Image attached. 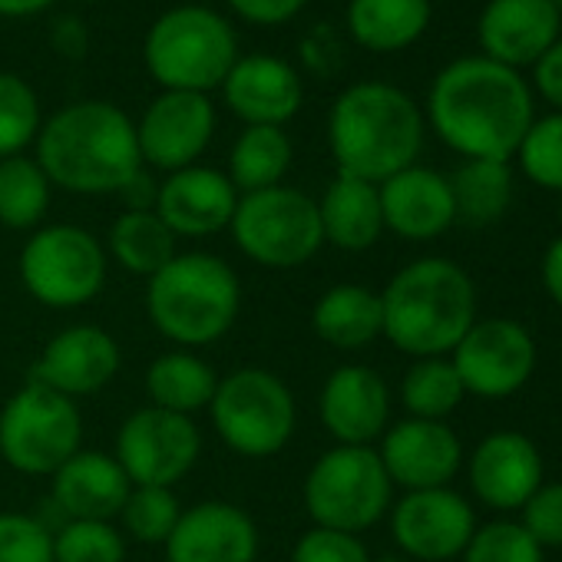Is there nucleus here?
<instances>
[{
    "mask_svg": "<svg viewBox=\"0 0 562 562\" xmlns=\"http://www.w3.org/2000/svg\"><path fill=\"white\" fill-rule=\"evenodd\" d=\"M532 120L529 83L483 54L447 64L427 93V123L463 159L509 162Z\"/></svg>",
    "mask_w": 562,
    "mask_h": 562,
    "instance_id": "1",
    "label": "nucleus"
},
{
    "mask_svg": "<svg viewBox=\"0 0 562 562\" xmlns=\"http://www.w3.org/2000/svg\"><path fill=\"white\" fill-rule=\"evenodd\" d=\"M34 146L47 179L74 195L120 192L143 169L136 123L106 100L57 110L44 120Z\"/></svg>",
    "mask_w": 562,
    "mask_h": 562,
    "instance_id": "2",
    "label": "nucleus"
},
{
    "mask_svg": "<svg viewBox=\"0 0 562 562\" xmlns=\"http://www.w3.org/2000/svg\"><path fill=\"white\" fill-rule=\"evenodd\" d=\"M384 338L407 358H450L476 315V285L443 255L407 261L381 289Z\"/></svg>",
    "mask_w": 562,
    "mask_h": 562,
    "instance_id": "3",
    "label": "nucleus"
},
{
    "mask_svg": "<svg viewBox=\"0 0 562 562\" xmlns=\"http://www.w3.org/2000/svg\"><path fill=\"white\" fill-rule=\"evenodd\" d=\"M424 113L394 83L364 80L348 87L328 116V146L341 176L381 186L414 166L424 149Z\"/></svg>",
    "mask_w": 562,
    "mask_h": 562,
    "instance_id": "4",
    "label": "nucleus"
},
{
    "mask_svg": "<svg viewBox=\"0 0 562 562\" xmlns=\"http://www.w3.org/2000/svg\"><path fill=\"white\" fill-rule=\"evenodd\" d=\"M241 315V281L212 251H179L146 281L149 325L182 351L222 341Z\"/></svg>",
    "mask_w": 562,
    "mask_h": 562,
    "instance_id": "5",
    "label": "nucleus"
},
{
    "mask_svg": "<svg viewBox=\"0 0 562 562\" xmlns=\"http://www.w3.org/2000/svg\"><path fill=\"white\" fill-rule=\"evenodd\" d=\"M143 60L162 90L212 93L238 60L232 24L202 4H182L159 14L146 34Z\"/></svg>",
    "mask_w": 562,
    "mask_h": 562,
    "instance_id": "6",
    "label": "nucleus"
},
{
    "mask_svg": "<svg viewBox=\"0 0 562 562\" xmlns=\"http://www.w3.org/2000/svg\"><path fill=\"white\" fill-rule=\"evenodd\" d=\"M209 417L218 440L245 460L281 453L299 430L295 394L268 368H238L218 378Z\"/></svg>",
    "mask_w": 562,
    "mask_h": 562,
    "instance_id": "7",
    "label": "nucleus"
},
{
    "mask_svg": "<svg viewBox=\"0 0 562 562\" xmlns=\"http://www.w3.org/2000/svg\"><path fill=\"white\" fill-rule=\"evenodd\" d=\"M106 271L110 255L103 241L74 222L34 228L18 255L24 292L50 312H77L97 302Z\"/></svg>",
    "mask_w": 562,
    "mask_h": 562,
    "instance_id": "8",
    "label": "nucleus"
},
{
    "mask_svg": "<svg viewBox=\"0 0 562 562\" xmlns=\"http://www.w3.org/2000/svg\"><path fill=\"white\" fill-rule=\"evenodd\" d=\"M302 499L315 526L361 536L391 513L394 483L374 447L335 443L308 467Z\"/></svg>",
    "mask_w": 562,
    "mask_h": 562,
    "instance_id": "9",
    "label": "nucleus"
},
{
    "mask_svg": "<svg viewBox=\"0 0 562 562\" xmlns=\"http://www.w3.org/2000/svg\"><path fill=\"white\" fill-rule=\"evenodd\" d=\"M228 232L248 261L271 271L302 268L325 245L318 199L292 186H271L238 195Z\"/></svg>",
    "mask_w": 562,
    "mask_h": 562,
    "instance_id": "10",
    "label": "nucleus"
},
{
    "mask_svg": "<svg viewBox=\"0 0 562 562\" xmlns=\"http://www.w3.org/2000/svg\"><path fill=\"white\" fill-rule=\"evenodd\" d=\"M77 450H83L80 404L24 384L0 407V460L24 476H54Z\"/></svg>",
    "mask_w": 562,
    "mask_h": 562,
    "instance_id": "11",
    "label": "nucleus"
},
{
    "mask_svg": "<svg viewBox=\"0 0 562 562\" xmlns=\"http://www.w3.org/2000/svg\"><path fill=\"white\" fill-rule=\"evenodd\" d=\"M113 457L133 486H176L202 457V430L192 417L159 411L153 404L133 411L120 430Z\"/></svg>",
    "mask_w": 562,
    "mask_h": 562,
    "instance_id": "12",
    "label": "nucleus"
},
{
    "mask_svg": "<svg viewBox=\"0 0 562 562\" xmlns=\"http://www.w3.org/2000/svg\"><path fill=\"white\" fill-rule=\"evenodd\" d=\"M536 341L513 318H476L460 345L450 351V364L467 391L480 401H506L519 394L536 374Z\"/></svg>",
    "mask_w": 562,
    "mask_h": 562,
    "instance_id": "13",
    "label": "nucleus"
},
{
    "mask_svg": "<svg viewBox=\"0 0 562 562\" xmlns=\"http://www.w3.org/2000/svg\"><path fill=\"white\" fill-rule=\"evenodd\" d=\"M391 536L411 562H453L476 532L473 503L453 486L414 490L391 506Z\"/></svg>",
    "mask_w": 562,
    "mask_h": 562,
    "instance_id": "14",
    "label": "nucleus"
},
{
    "mask_svg": "<svg viewBox=\"0 0 562 562\" xmlns=\"http://www.w3.org/2000/svg\"><path fill=\"white\" fill-rule=\"evenodd\" d=\"M215 136V106L205 93L162 90L136 123L143 166L179 172L199 162Z\"/></svg>",
    "mask_w": 562,
    "mask_h": 562,
    "instance_id": "15",
    "label": "nucleus"
},
{
    "mask_svg": "<svg viewBox=\"0 0 562 562\" xmlns=\"http://www.w3.org/2000/svg\"><path fill=\"white\" fill-rule=\"evenodd\" d=\"M123 368L120 341L100 325H70L57 331L27 371L31 384L50 387L70 401L100 394Z\"/></svg>",
    "mask_w": 562,
    "mask_h": 562,
    "instance_id": "16",
    "label": "nucleus"
},
{
    "mask_svg": "<svg viewBox=\"0 0 562 562\" xmlns=\"http://www.w3.org/2000/svg\"><path fill=\"white\" fill-rule=\"evenodd\" d=\"M378 457L394 486L404 493L450 486L463 470V443L447 420L404 417L384 430L378 440Z\"/></svg>",
    "mask_w": 562,
    "mask_h": 562,
    "instance_id": "17",
    "label": "nucleus"
},
{
    "mask_svg": "<svg viewBox=\"0 0 562 562\" xmlns=\"http://www.w3.org/2000/svg\"><path fill=\"white\" fill-rule=\"evenodd\" d=\"M470 493L493 513H519L546 480V463L532 437L519 430L486 434L463 460Z\"/></svg>",
    "mask_w": 562,
    "mask_h": 562,
    "instance_id": "18",
    "label": "nucleus"
},
{
    "mask_svg": "<svg viewBox=\"0 0 562 562\" xmlns=\"http://www.w3.org/2000/svg\"><path fill=\"white\" fill-rule=\"evenodd\" d=\"M318 417L341 447H374L391 427V387L371 364L335 368L318 394Z\"/></svg>",
    "mask_w": 562,
    "mask_h": 562,
    "instance_id": "19",
    "label": "nucleus"
},
{
    "mask_svg": "<svg viewBox=\"0 0 562 562\" xmlns=\"http://www.w3.org/2000/svg\"><path fill=\"white\" fill-rule=\"evenodd\" d=\"M162 549L166 562H255L258 526L228 499H202L182 509Z\"/></svg>",
    "mask_w": 562,
    "mask_h": 562,
    "instance_id": "20",
    "label": "nucleus"
},
{
    "mask_svg": "<svg viewBox=\"0 0 562 562\" xmlns=\"http://www.w3.org/2000/svg\"><path fill=\"white\" fill-rule=\"evenodd\" d=\"M238 189L212 166H189L169 172L156 189V215L176 238H209L232 225Z\"/></svg>",
    "mask_w": 562,
    "mask_h": 562,
    "instance_id": "21",
    "label": "nucleus"
},
{
    "mask_svg": "<svg viewBox=\"0 0 562 562\" xmlns=\"http://www.w3.org/2000/svg\"><path fill=\"white\" fill-rule=\"evenodd\" d=\"M562 14L549 0H486L476 41L486 60L509 70L532 67L559 41Z\"/></svg>",
    "mask_w": 562,
    "mask_h": 562,
    "instance_id": "22",
    "label": "nucleus"
},
{
    "mask_svg": "<svg viewBox=\"0 0 562 562\" xmlns=\"http://www.w3.org/2000/svg\"><path fill=\"white\" fill-rule=\"evenodd\" d=\"M228 110L245 126H285L305 100L299 70L271 54L238 57L222 83Z\"/></svg>",
    "mask_w": 562,
    "mask_h": 562,
    "instance_id": "23",
    "label": "nucleus"
},
{
    "mask_svg": "<svg viewBox=\"0 0 562 562\" xmlns=\"http://www.w3.org/2000/svg\"><path fill=\"white\" fill-rule=\"evenodd\" d=\"M384 232L407 241H434L457 222L450 179L427 166H407L378 186Z\"/></svg>",
    "mask_w": 562,
    "mask_h": 562,
    "instance_id": "24",
    "label": "nucleus"
},
{
    "mask_svg": "<svg viewBox=\"0 0 562 562\" xmlns=\"http://www.w3.org/2000/svg\"><path fill=\"white\" fill-rule=\"evenodd\" d=\"M133 483L120 460L106 450H77L54 476L50 493L64 519L113 522L130 496Z\"/></svg>",
    "mask_w": 562,
    "mask_h": 562,
    "instance_id": "25",
    "label": "nucleus"
},
{
    "mask_svg": "<svg viewBox=\"0 0 562 562\" xmlns=\"http://www.w3.org/2000/svg\"><path fill=\"white\" fill-rule=\"evenodd\" d=\"M318 218L325 245H335L338 251L361 255L374 248L384 235V215H381V192L374 182L355 179V176H335L325 195L318 199Z\"/></svg>",
    "mask_w": 562,
    "mask_h": 562,
    "instance_id": "26",
    "label": "nucleus"
},
{
    "mask_svg": "<svg viewBox=\"0 0 562 562\" xmlns=\"http://www.w3.org/2000/svg\"><path fill=\"white\" fill-rule=\"evenodd\" d=\"M312 331L341 355L371 348L378 338H384L381 292L358 285V281L331 285L312 308Z\"/></svg>",
    "mask_w": 562,
    "mask_h": 562,
    "instance_id": "27",
    "label": "nucleus"
},
{
    "mask_svg": "<svg viewBox=\"0 0 562 562\" xmlns=\"http://www.w3.org/2000/svg\"><path fill=\"white\" fill-rule=\"evenodd\" d=\"M143 384H146V397L153 407L192 417L199 411H209L215 387H218V374L202 355L176 348V351L153 358Z\"/></svg>",
    "mask_w": 562,
    "mask_h": 562,
    "instance_id": "28",
    "label": "nucleus"
},
{
    "mask_svg": "<svg viewBox=\"0 0 562 562\" xmlns=\"http://www.w3.org/2000/svg\"><path fill=\"white\" fill-rule=\"evenodd\" d=\"M430 24V0H351L348 31L374 54L407 50Z\"/></svg>",
    "mask_w": 562,
    "mask_h": 562,
    "instance_id": "29",
    "label": "nucleus"
},
{
    "mask_svg": "<svg viewBox=\"0 0 562 562\" xmlns=\"http://www.w3.org/2000/svg\"><path fill=\"white\" fill-rule=\"evenodd\" d=\"M176 241L179 238L156 215V209H123L113 218L103 248L126 274L149 281L159 268H166L179 255Z\"/></svg>",
    "mask_w": 562,
    "mask_h": 562,
    "instance_id": "30",
    "label": "nucleus"
},
{
    "mask_svg": "<svg viewBox=\"0 0 562 562\" xmlns=\"http://www.w3.org/2000/svg\"><path fill=\"white\" fill-rule=\"evenodd\" d=\"M292 159H295V146L285 126H245L228 149L225 176L232 179L238 195H248L271 186H285Z\"/></svg>",
    "mask_w": 562,
    "mask_h": 562,
    "instance_id": "31",
    "label": "nucleus"
},
{
    "mask_svg": "<svg viewBox=\"0 0 562 562\" xmlns=\"http://www.w3.org/2000/svg\"><path fill=\"white\" fill-rule=\"evenodd\" d=\"M457 222L473 228L496 225L513 205V166L499 159H463L450 176Z\"/></svg>",
    "mask_w": 562,
    "mask_h": 562,
    "instance_id": "32",
    "label": "nucleus"
},
{
    "mask_svg": "<svg viewBox=\"0 0 562 562\" xmlns=\"http://www.w3.org/2000/svg\"><path fill=\"white\" fill-rule=\"evenodd\" d=\"M54 182L34 156L0 159V225L11 232H34L50 212Z\"/></svg>",
    "mask_w": 562,
    "mask_h": 562,
    "instance_id": "33",
    "label": "nucleus"
},
{
    "mask_svg": "<svg viewBox=\"0 0 562 562\" xmlns=\"http://www.w3.org/2000/svg\"><path fill=\"white\" fill-rule=\"evenodd\" d=\"M463 401H467V391L450 358H417L401 378V404L407 417L447 420Z\"/></svg>",
    "mask_w": 562,
    "mask_h": 562,
    "instance_id": "34",
    "label": "nucleus"
},
{
    "mask_svg": "<svg viewBox=\"0 0 562 562\" xmlns=\"http://www.w3.org/2000/svg\"><path fill=\"white\" fill-rule=\"evenodd\" d=\"M182 516V503L169 486H133L120 509V532L143 546H166L176 522Z\"/></svg>",
    "mask_w": 562,
    "mask_h": 562,
    "instance_id": "35",
    "label": "nucleus"
},
{
    "mask_svg": "<svg viewBox=\"0 0 562 562\" xmlns=\"http://www.w3.org/2000/svg\"><path fill=\"white\" fill-rule=\"evenodd\" d=\"M44 126L41 100L18 74H0V159L24 156Z\"/></svg>",
    "mask_w": 562,
    "mask_h": 562,
    "instance_id": "36",
    "label": "nucleus"
},
{
    "mask_svg": "<svg viewBox=\"0 0 562 562\" xmlns=\"http://www.w3.org/2000/svg\"><path fill=\"white\" fill-rule=\"evenodd\" d=\"M54 562H126V536L116 522L64 519L54 529Z\"/></svg>",
    "mask_w": 562,
    "mask_h": 562,
    "instance_id": "37",
    "label": "nucleus"
},
{
    "mask_svg": "<svg viewBox=\"0 0 562 562\" xmlns=\"http://www.w3.org/2000/svg\"><path fill=\"white\" fill-rule=\"evenodd\" d=\"M513 159L532 186L562 192V113L536 116Z\"/></svg>",
    "mask_w": 562,
    "mask_h": 562,
    "instance_id": "38",
    "label": "nucleus"
},
{
    "mask_svg": "<svg viewBox=\"0 0 562 562\" xmlns=\"http://www.w3.org/2000/svg\"><path fill=\"white\" fill-rule=\"evenodd\" d=\"M460 562H546V549L519 526V519H490L476 526Z\"/></svg>",
    "mask_w": 562,
    "mask_h": 562,
    "instance_id": "39",
    "label": "nucleus"
},
{
    "mask_svg": "<svg viewBox=\"0 0 562 562\" xmlns=\"http://www.w3.org/2000/svg\"><path fill=\"white\" fill-rule=\"evenodd\" d=\"M0 562H54V529L31 513H0Z\"/></svg>",
    "mask_w": 562,
    "mask_h": 562,
    "instance_id": "40",
    "label": "nucleus"
},
{
    "mask_svg": "<svg viewBox=\"0 0 562 562\" xmlns=\"http://www.w3.org/2000/svg\"><path fill=\"white\" fill-rule=\"evenodd\" d=\"M519 526L542 549H562V480L539 483V490L519 509Z\"/></svg>",
    "mask_w": 562,
    "mask_h": 562,
    "instance_id": "41",
    "label": "nucleus"
},
{
    "mask_svg": "<svg viewBox=\"0 0 562 562\" xmlns=\"http://www.w3.org/2000/svg\"><path fill=\"white\" fill-rule=\"evenodd\" d=\"M292 562H371V552L361 536L312 526L295 542Z\"/></svg>",
    "mask_w": 562,
    "mask_h": 562,
    "instance_id": "42",
    "label": "nucleus"
},
{
    "mask_svg": "<svg viewBox=\"0 0 562 562\" xmlns=\"http://www.w3.org/2000/svg\"><path fill=\"white\" fill-rule=\"evenodd\" d=\"M228 8L248 24L281 27L305 8V0H228Z\"/></svg>",
    "mask_w": 562,
    "mask_h": 562,
    "instance_id": "43",
    "label": "nucleus"
},
{
    "mask_svg": "<svg viewBox=\"0 0 562 562\" xmlns=\"http://www.w3.org/2000/svg\"><path fill=\"white\" fill-rule=\"evenodd\" d=\"M532 83L539 90V97L562 113V37L532 64Z\"/></svg>",
    "mask_w": 562,
    "mask_h": 562,
    "instance_id": "44",
    "label": "nucleus"
},
{
    "mask_svg": "<svg viewBox=\"0 0 562 562\" xmlns=\"http://www.w3.org/2000/svg\"><path fill=\"white\" fill-rule=\"evenodd\" d=\"M87 41H90V34H87V27H83L77 18H60V21L50 27V47H54L60 57H67V60L87 57Z\"/></svg>",
    "mask_w": 562,
    "mask_h": 562,
    "instance_id": "45",
    "label": "nucleus"
},
{
    "mask_svg": "<svg viewBox=\"0 0 562 562\" xmlns=\"http://www.w3.org/2000/svg\"><path fill=\"white\" fill-rule=\"evenodd\" d=\"M539 278H542V289H546L549 302L562 308V232L546 245L542 265H539Z\"/></svg>",
    "mask_w": 562,
    "mask_h": 562,
    "instance_id": "46",
    "label": "nucleus"
},
{
    "mask_svg": "<svg viewBox=\"0 0 562 562\" xmlns=\"http://www.w3.org/2000/svg\"><path fill=\"white\" fill-rule=\"evenodd\" d=\"M156 189L159 182H153L143 169L120 189V195L126 199V209H153L156 205Z\"/></svg>",
    "mask_w": 562,
    "mask_h": 562,
    "instance_id": "47",
    "label": "nucleus"
},
{
    "mask_svg": "<svg viewBox=\"0 0 562 562\" xmlns=\"http://www.w3.org/2000/svg\"><path fill=\"white\" fill-rule=\"evenodd\" d=\"M54 4V0H0V18H27L41 14Z\"/></svg>",
    "mask_w": 562,
    "mask_h": 562,
    "instance_id": "48",
    "label": "nucleus"
},
{
    "mask_svg": "<svg viewBox=\"0 0 562 562\" xmlns=\"http://www.w3.org/2000/svg\"><path fill=\"white\" fill-rule=\"evenodd\" d=\"M371 562H411V559L401 555V552H387V555H378V559H371Z\"/></svg>",
    "mask_w": 562,
    "mask_h": 562,
    "instance_id": "49",
    "label": "nucleus"
},
{
    "mask_svg": "<svg viewBox=\"0 0 562 562\" xmlns=\"http://www.w3.org/2000/svg\"><path fill=\"white\" fill-rule=\"evenodd\" d=\"M549 4H552V8H555L559 14H562V0H549Z\"/></svg>",
    "mask_w": 562,
    "mask_h": 562,
    "instance_id": "50",
    "label": "nucleus"
},
{
    "mask_svg": "<svg viewBox=\"0 0 562 562\" xmlns=\"http://www.w3.org/2000/svg\"><path fill=\"white\" fill-rule=\"evenodd\" d=\"M559 225H562V192H559Z\"/></svg>",
    "mask_w": 562,
    "mask_h": 562,
    "instance_id": "51",
    "label": "nucleus"
}]
</instances>
